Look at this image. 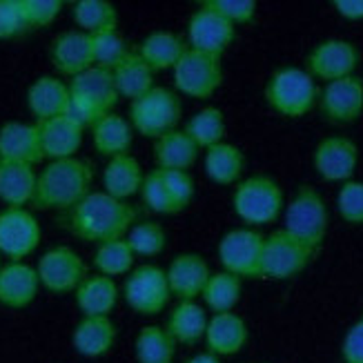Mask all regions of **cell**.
Masks as SVG:
<instances>
[{
	"instance_id": "cell-1",
	"label": "cell",
	"mask_w": 363,
	"mask_h": 363,
	"mask_svg": "<svg viewBox=\"0 0 363 363\" xmlns=\"http://www.w3.org/2000/svg\"><path fill=\"white\" fill-rule=\"evenodd\" d=\"M136 225V210L128 201L107 192H89L65 216V228L85 243H107L125 239Z\"/></svg>"
},
{
	"instance_id": "cell-2",
	"label": "cell",
	"mask_w": 363,
	"mask_h": 363,
	"mask_svg": "<svg viewBox=\"0 0 363 363\" xmlns=\"http://www.w3.org/2000/svg\"><path fill=\"white\" fill-rule=\"evenodd\" d=\"M94 169L87 161L60 159L50 161L38 174L34 208L36 210H60L69 212L91 192Z\"/></svg>"
},
{
	"instance_id": "cell-3",
	"label": "cell",
	"mask_w": 363,
	"mask_h": 363,
	"mask_svg": "<svg viewBox=\"0 0 363 363\" xmlns=\"http://www.w3.org/2000/svg\"><path fill=\"white\" fill-rule=\"evenodd\" d=\"M263 96L272 112H277L279 116L301 118L317 107L319 87L303 67L286 65L270 74Z\"/></svg>"
},
{
	"instance_id": "cell-4",
	"label": "cell",
	"mask_w": 363,
	"mask_h": 363,
	"mask_svg": "<svg viewBox=\"0 0 363 363\" xmlns=\"http://www.w3.org/2000/svg\"><path fill=\"white\" fill-rule=\"evenodd\" d=\"M232 208L247 228L270 225L286 210V196L281 185L267 174H252L236 183Z\"/></svg>"
},
{
	"instance_id": "cell-5",
	"label": "cell",
	"mask_w": 363,
	"mask_h": 363,
	"mask_svg": "<svg viewBox=\"0 0 363 363\" xmlns=\"http://www.w3.org/2000/svg\"><path fill=\"white\" fill-rule=\"evenodd\" d=\"M286 225L283 230L290 232L294 239L308 245L312 252H319L325 234H328V205L321 192L314 185H298L294 196L286 205Z\"/></svg>"
},
{
	"instance_id": "cell-6",
	"label": "cell",
	"mask_w": 363,
	"mask_h": 363,
	"mask_svg": "<svg viewBox=\"0 0 363 363\" xmlns=\"http://www.w3.org/2000/svg\"><path fill=\"white\" fill-rule=\"evenodd\" d=\"M183 118V103L177 91L156 85L140 99L130 103V123L134 132L145 138H161L163 134L179 130Z\"/></svg>"
},
{
	"instance_id": "cell-7",
	"label": "cell",
	"mask_w": 363,
	"mask_h": 363,
	"mask_svg": "<svg viewBox=\"0 0 363 363\" xmlns=\"http://www.w3.org/2000/svg\"><path fill=\"white\" fill-rule=\"evenodd\" d=\"M172 74H174V87L183 96L208 101L223 85V60L220 56L187 50Z\"/></svg>"
},
{
	"instance_id": "cell-8",
	"label": "cell",
	"mask_w": 363,
	"mask_h": 363,
	"mask_svg": "<svg viewBox=\"0 0 363 363\" xmlns=\"http://www.w3.org/2000/svg\"><path fill=\"white\" fill-rule=\"evenodd\" d=\"M317 257L308 245L286 230H274L265 236L263 261H261V279L270 281H288L296 274H301L306 267Z\"/></svg>"
},
{
	"instance_id": "cell-9",
	"label": "cell",
	"mask_w": 363,
	"mask_h": 363,
	"mask_svg": "<svg viewBox=\"0 0 363 363\" xmlns=\"http://www.w3.org/2000/svg\"><path fill=\"white\" fill-rule=\"evenodd\" d=\"M265 236L255 228H234L218 241V263L239 279H261Z\"/></svg>"
},
{
	"instance_id": "cell-10",
	"label": "cell",
	"mask_w": 363,
	"mask_h": 363,
	"mask_svg": "<svg viewBox=\"0 0 363 363\" xmlns=\"http://www.w3.org/2000/svg\"><path fill=\"white\" fill-rule=\"evenodd\" d=\"M123 296L136 314L140 317H154L161 314L169 298V283H167V272L159 265H138L128 274L123 286Z\"/></svg>"
},
{
	"instance_id": "cell-11",
	"label": "cell",
	"mask_w": 363,
	"mask_h": 363,
	"mask_svg": "<svg viewBox=\"0 0 363 363\" xmlns=\"http://www.w3.org/2000/svg\"><path fill=\"white\" fill-rule=\"evenodd\" d=\"M361 62L359 47L345 38H328L314 45L306 58V72L314 81H341L354 76Z\"/></svg>"
},
{
	"instance_id": "cell-12",
	"label": "cell",
	"mask_w": 363,
	"mask_h": 363,
	"mask_svg": "<svg viewBox=\"0 0 363 363\" xmlns=\"http://www.w3.org/2000/svg\"><path fill=\"white\" fill-rule=\"evenodd\" d=\"M36 270L40 277V286L54 294L76 292L78 286L89 277L87 263L81 259V255H78L76 250L67 245L47 250L38 259Z\"/></svg>"
},
{
	"instance_id": "cell-13",
	"label": "cell",
	"mask_w": 363,
	"mask_h": 363,
	"mask_svg": "<svg viewBox=\"0 0 363 363\" xmlns=\"http://www.w3.org/2000/svg\"><path fill=\"white\" fill-rule=\"evenodd\" d=\"M40 245V223L27 208L0 212V255L9 261H25Z\"/></svg>"
},
{
	"instance_id": "cell-14",
	"label": "cell",
	"mask_w": 363,
	"mask_h": 363,
	"mask_svg": "<svg viewBox=\"0 0 363 363\" xmlns=\"http://www.w3.org/2000/svg\"><path fill=\"white\" fill-rule=\"evenodd\" d=\"M312 165L328 183H348L359 165V145L350 136H325L312 152Z\"/></svg>"
},
{
	"instance_id": "cell-15",
	"label": "cell",
	"mask_w": 363,
	"mask_h": 363,
	"mask_svg": "<svg viewBox=\"0 0 363 363\" xmlns=\"http://www.w3.org/2000/svg\"><path fill=\"white\" fill-rule=\"evenodd\" d=\"M319 112L333 125H352L363 116V78L348 76L325 83L319 91Z\"/></svg>"
},
{
	"instance_id": "cell-16",
	"label": "cell",
	"mask_w": 363,
	"mask_h": 363,
	"mask_svg": "<svg viewBox=\"0 0 363 363\" xmlns=\"http://www.w3.org/2000/svg\"><path fill=\"white\" fill-rule=\"evenodd\" d=\"M236 38V27L220 18L218 13L199 7L187 18V45L189 50H196L203 54L220 56L230 50V45Z\"/></svg>"
},
{
	"instance_id": "cell-17",
	"label": "cell",
	"mask_w": 363,
	"mask_h": 363,
	"mask_svg": "<svg viewBox=\"0 0 363 363\" xmlns=\"http://www.w3.org/2000/svg\"><path fill=\"white\" fill-rule=\"evenodd\" d=\"M165 272H167L169 292L177 301H196V298H201L205 283L212 277L208 261L201 255H196V252L177 255Z\"/></svg>"
},
{
	"instance_id": "cell-18",
	"label": "cell",
	"mask_w": 363,
	"mask_h": 363,
	"mask_svg": "<svg viewBox=\"0 0 363 363\" xmlns=\"http://www.w3.org/2000/svg\"><path fill=\"white\" fill-rule=\"evenodd\" d=\"M50 58L58 74L76 78L78 74L94 67V45L91 36L78 29L58 34L50 45Z\"/></svg>"
},
{
	"instance_id": "cell-19",
	"label": "cell",
	"mask_w": 363,
	"mask_h": 363,
	"mask_svg": "<svg viewBox=\"0 0 363 363\" xmlns=\"http://www.w3.org/2000/svg\"><path fill=\"white\" fill-rule=\"evenodd\" d=\"M0 159H3V163H23L31 167L40 163L45 156L40 147L38 125L21 121L5 123L0 128Z\"/></svg>"
},
{
	"instance_id": "cell-20",
	"label": "cell",
	"mask_w": 363,
	"mask_h": 363,
	"mask_svg": "<svg viewBox=\"0 0 363 363\" xmlns=\"http://www.w3.org/2000/svg\"><path fill=\"white\" fill-rule=\"evenodd\" d=\"M40 290V277L36 267L25 261H9L0 270V303L11 310L29 308Z\"/></svg>"
},
{
	"instance_id": "cell-21",
	"label": "cell",
	"mask_w": 363,
	"mask_h": 363,
	"mask_svg": "<svg viewBox=\"0 0 363 363\" xmlns=\"http://www.w3.org/2000/svg\"><path fill=\"white\" fill-rule=\"evenodd\" d=\"M72 103L69 85L56 76H40L27 87V107L36 123L65 116Z\"/></svg>"
},
{
	"instance_id": "cell-22",
	"label": "cell",
	"mask_w": 363,
	"mask_h": 363,
	"mask_svg": "<svg viewBox=\"0 0 363 363\" xmlns=\"http://www.w3.org/2000/svg\"><path fill=\"white\" fill-rule=\"evenodd\" d=\"M250 337V330L243 317L236 312H216L208 321L205 330V345L208 352L216 354L218 359L239 354Z\"/></svg>"
},
{
	"instance_id": "cell-23",
	"label": "cell",
	"mask_w": 363,
	"mask_h": 363,
	"mask_svg": "<svg viewBox=\"0 0 363 363\" xmlns=\"http://www.w3.org/2000/svg\"><path fill=\"white\" fill-rule=\"evenodd\" d=\"M38 134H40V147L43 156L50 161H60V159H74L76 152L83 145V132L76 121L69 116H58L36 123Z\"/></svg>"
},
{
	"instance_id": "cell-24",
	"label": "cell",
	"mask_w": 363,
	"mask_h": 363,
	"mask_svg": "<svg viewBox=\"0 0 363 363\" xmlns=\"http://www.w3.org/2000/svg\"><path fill=\"white\" fill-rule=\"evenodd\" d=\"M69 91H72V96L85 101L94 109H99L101 114L114 112V107L121 99L116 83H114V74L101 67H89L87 72L72 78Z\"/></svg>"
},
{
	"instance_id": "cell-25",
	"label": "cell",
	"mask_w": 363,
	"mask_h": 363,
	"mask_svg": "<svg viewBox=\"0 0 363 363\" xmlns=\"http://www.w3.org/2000/svg\"><path fill=\"white\" fill-rule=\"evenodd\" d=\"M116 337L118 330L109 317H83L74 328L72 343L81 357L99 359L114 348Z\"/></svg>"
},
{
	"instance_id": "cell-26",
	"label": "cell",
	"mask_w": 363,
	"mask_h": 363,
	"mask_svg": "<svg viewBox=\"0 0 363 363\" xmlns=\"http://www.w3.org/2000/svg\"><path fill=\"white\" fill-rule=\"evenodd\" d=\"M89 130H91L94 150H96L101 156H105V159H116V156L130 154L134 128L125 116H121L116 112H109V114L101 116Z\"/></svg>"
},
{
	"instance_id": "cell-27",
	"label": "cell",
	"mask_w": 363,
	"mask_h": 363,
	"mask_svg": "<svg viewBox=\"0 0 363 363\" xmlns=\"http://www.w3.org/2000/svg\"><path fill=\"white\" fill-rule=\"evenodd\" d=\"M187 50H189V45L179 34L159 29V31H152V34H147L143 40H140L136 52L147 62L150 69L156 74V72L174 69Z\"/></svg>"
},
{
	"instance_id": "cell-28",
	"label": "cell",
	"mask_w": 363,
	"mask_h": 363,
	"mask_svg": "<svg viewBox=\"0 0 363 363\" xmlns=\"http://www.w3.org/2000/svg\"><path fill=\"white\" fill-rule=\"evenodd\" d=\"M118 294L121 292L114 279L91 274L78 286L74 298L83 317H109L118 303Z\"/></svg>"
},
{
	"instance_id": "cell-29",
	"label": "cell",
	"mask_w": 363,
	"mask_h": 363,
	"mask_svg": "<svg viewBox=\"0 0 363 363\" xmlns=\"http://www.w3.org/2000/svg\"><path fill=\"white\" fill-rule=\"evenodd\" d=\"M145 174L140 163L132 154H123L116 159H109L103 169V187L109 196L128 201L134 194H140Z\"/></svg>"
},
{
	"instance_id": "cell-30",
	"label": "cell",
	"mask_w": 363,
	"mask_h": 363,
	"mask_svg": "<svg viewBox=\"0 0 363 363\" xmlns=\"http://www.w3.org/2000/svg\"><path fill=\"white\" fill-rule=\"evenodd\" d=\"M38 174L31 165L3 163L0 167V201L7 208H25L34 203Z\"/></svg>"
},
{
	"instance_id": "cell-31",
	"label": "cell",
	"mask_w": 363,
	"mask_h": 363,
	"mask_svg": "<svg viewBox=\"0 0 363 363\" xmlns=\"http://www.w3.org/2000/svg\"><path fill=\"white\" fill-rule=\"evenodd\" d=\"M154 161L159 169H185L189 172L199 159V147L185 130H172L154 140Z\"/></svg>"
},
{
	"instance_id": "cell-32",
	"label": "cell",
	"mask_w": 363,
	"mask_h": 363,
	"mask_svg": "<svg viewBox=\"0 0 363 363\" xmlns=\"http://www.w3.org/2000/svg\"><path fill=\"white\" fill-rule=\"evenodd\" d=\"M205 174L216 185H234L241 183L245 169V154L234 143H218L210 150H205Z\"/></svg>"
},
{
	"instance_id": "cell-33",
	"label": "cell",
	"mask_w": 363,
	"mask_h": 363,
	"mask_svg": "<svg viewBox=\"0 0 363 363\" xmlns=\"http://www.w3.org/2000/svg\"><path fill=\"white\" fill-rule=\"evenodd\" d=\"M208 312L196 301H179L172 308L165 330L181 345H194L201 339H205L208 330Z\"/></svg>"
},
{
	"instance_id": "cell-34",
	"label": "cell",
	"mask_w": 363,
	"mask_h": 363,
	"mask_svg": "<svg viewBox=\"0 0 363 363\" xmlns=\"http://www.w3.org/2000/svg\"><path fill=\"white\" fill-rule=\"evenodd\" d=\"M72 18L87 36L118 31V9L109 0H76L72 5Z\"/></svg>"
},
{
	"instance_id": "cell-35",
	"label": "cell",
	"mask_w": 363,
	"mask_h": 363,
	"mask_svg": "<svg viewBox=\"0 0 363 363\" xmlns=\"http://www.w3.org/2000/svg\"><path fill=\"white\" fill-rule=\"evenodd\" d=\"M114 74V83L116 89L123 99L136 101L143 94H147L154 85V72L150 69V65L138 56V52H130L125 56L118 65L112 69Z\"/></svg>"
},
{
	"instance_id": "cell-36",
	"label": "cell",
	"mask_w": 363,
	"mask_h": 363,
	"mask_svg": "<svg viewBox=\"0 0 363 363\" xmlns=\"http://www.w3.org/2000/svg\"><path fill=\"white\" fill-rule=\"evenodd\" d=\"M177 341L161 325H143L134 341V357L138 363H174Z\"/></svg>"
},
{
	"instance_id": "cell-37",
	"label": "cell",
	"mask_w": 363,
	"mask_h": 363,
	"mask_svg": "<svg viewBox=\"0 0 363 363\" xmlns=\"http://www.w3.org/2000/svg\"><path fill=\"white\" fill-rule=\"evenodd\" d=\"M183 130L194 140L199 150H210L225 140V134H228L225 114L220 112L218 107L208 105V107L199 109L196 114L189 116Z\"/></svg>"
},
{
	"instance_id": "cell-38",
	"label": "cell",
	"mask_w": 363,
	"mask_h": 363,
	"mask_svg": "<svg viewBox=\"0 0 363 363\" xmlns=\"http://www.w3.org/2000/svg\"><path fill=\"white\" fill-rule=\"evenodd\" d=\"M241 292H243V279H239L232 272H212L203 288V303L208 310L216 312H234L236 303L241 301Z\"/></svg>"
},
{
	"instance_id": "cell-39",
	"label": "cell",
	"mask_w": 363,
	"mask_h": 363,
	"mask_svg": "<svg viewBox=\"0 0 363 363\" xmlns=\"http://www.w3.org/2000/svg\"><path fill=\"white\" fill-rule=\"evenodd\" d=\"M134 250L130 247L128 239H116V241H107L96 245V252H94L91 265L96 267L99 274L103 277H123L130 274L134 270Z\"/></svg>"
},
{
	"instance_id": "cell-40",
	"label": "cell",
	"mask_w": 363,
	"mask_h": 363,
	"mask_svg": "<svg viewBox=\"0 0 363 363\" xmlns=\"http://www.w3.org/2000/svg\"><path fill=\"white\" fill-rule=\"evenodd\" d=\"M125 239L136 257H156L167 245V232L156 220H143V223H136Z\"/></svg>"
},
{
	"instance_id": "cell-41",
	"label": "cell",
	"mask_w": 363,
	"mask_h": 363,
	"mask_svg": "<svg viewBox=\"0 0 363 363\" xmlns=\"http://www.w3.org/2000/svg\"><path fill=\"white\" fill-rule=\"evenodd\" d=\"M91 45H94V67L109 69V72L132 52L118 31H107V34L91 36Z\"/></svg>"
},
{
	"instance_id": "cell-42",
	"label": "cell",
	"mask_w": 363,
	"mask_h": 363,
	"mask_svg": "<svg viewBox=\"0 0 363 363\" xmlns=\"http://www.w3.org/2000/svg\"><path fill=\"white\" fill-rule=\"evenodd\" d=\"M140 196H143V203L147 205V210H152L154 214H163V216L179 214L159 169H152L150 174H145L143 187H140Z\"/></svg>"
},
{
	"instance_id": "cell-43",
	"label": "cell",
	"mask_w": 363,
	"mask_h": 363,
	"mask_svg": "<svg viewBox=\"0 0 363 363\" xmlns=\"http://www.w3.org/2000/svg\"><path fill=\"white\" fill-rule=\"evenodd\" d=\"M199 7H205L218 13L220 18H225L234 27L250 25L257 18V11H259L257 0H201Z\"/></svg>"
},
{
	"instance_id": "cell-44",
	"label": "cell",
	"mask_w": 363,
	"mask_h": 363,
	"mask_svg": "<svg viewBox=\"0 0 363 363\" xmlns=\"http://www.w3.org/2000/svg\"><path fill=\"white\" fill-rule=\"evenodd\" d=\"M159 169V167H156ZM161 177H163V183L167 187V192L174 201L179 214L185 212L189 205H192L194 196H196V183H194V177L189 174L185 169H159Z\"/></svg>"
},
{
	"instance_id": "cell-45",
	"label": "cell",
	"mask_w": 363,
	"mask_h": 363,
	"mask_svg": "<svg viewBox=\"0 0 363 363\" xmlns=\"http://www.w3.org/2000/svg\"><path fill=\"white\" fill-rule=\"evenodd\" d=\"M18 7L25 29H40L58 18L65 3L62 0H18Z\"/></svg>"
},
{
	"instance_id": "cell-46",
	"label": "cell",
	"mask_w": 363,
	"mask_h": 363,
	"mask_svg": "<svg viewBox=\"0 0 363 363\" xmlns=\"http://www.w3.org/2000/svg\"><path fill=\"white\" fill-rule=\"evenodd\" d=\"M339 216L350 225H363V181H348L337 194Z\"/></svg>"
},
{
	"instance_id": "cell-47",
	"label": "cell",
	"mask_w": 363,
	"mask_h": 363,
	"mask_svg": "<svg viewBox=\"0 0 363 363\" xmlns=\"http://www.w3.org/2000/svg\"><path fill=\"white\" fill-rule=\"evenodd\" d=\"M25 31L18 0H0V40L16 38Z\"/></svg>"
},
{
	"instance_id": "cell-48",
	"label": "cell",
	"mask_w": 363,
	"mask_h": 363,
	"mask_svg": "<svg viewBox=\"0 0 363 363\" xmlns=\"http://www.w3.org/2000/svg\"><path fill=\"white\" fill-rule=\"evenodd\" d=\"M341 361L343 363H363V312L361 317L348 328L341 343Z\"/></svg>"
},
{
	"instance_id": "cell-49",
	"label": "cell",
	"mask_w": 363,
	"mask_h": 363,
	"mask_svg": "<svg viewBox=\"0 0 363 363\" xmlns=\"http://www.w3.org/2000/svg\"><path fill=\"white\" fill-rule=\"evenodd\" d=\"M333 7L345 21H363V0H333Z\"/></svg>"
},
{
	"instance_id": "cell-50",
	"label": "cell",
	"mask_w": 363,
	"mask_h": 363,
	"mask_svg": "<svg viewBox=\"0 0 363 363\" xmlns=\"http://www.w3.org/2000/svg\"><path fill=\"white\" fill-rule=\"evenodd\" d=\"M185 363H220V359L212 352H201V354H194V357H189Z\"/></svg>"
},
{
	"instance_id": "cell-51",
	"label": "cell",
	"mask_w": 363,
	"mask_h": 363,
	"mask_svg": "<svg viewBox=\"0 0 363 363\" xmlns=\"http://www.w3.org/2000/svg\"><path fill=\"white\" fill-rule=\"evenodd\" d=\"M0 167H3V159H0Z\"/></svg>"
},
{
	"instance_id": "cell-52",
	"label": "cell",
	"mask_w": 363,
	"mask_h": 363,
	"mask_svg": "<svg viewBox=\"0 0 363 363\" xmlns=\"http://www.w3.org/2000/svg\"><path fill=\"white\" fill-rule=\"evenodd\" d=\"M0 270H3V263H0Z\"/></svg>"
}]
</instances>
